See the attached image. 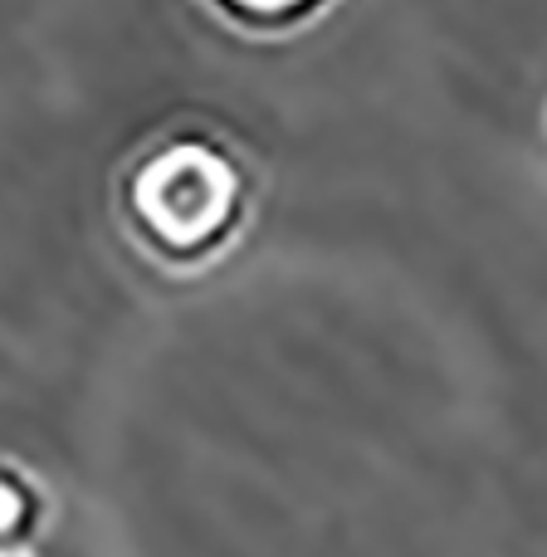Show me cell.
<instances>
[{
  "label": "cell",
  "mask_w": 547,
  "mask_h": 557,
  "mask_svg": "<svg viewBox=\"0 0 547 557\" xmlns=\"http://www.w3.org/2000/svg\"><path fill=\"white\" fill-rule=\"evenodd\" d=\"M211 5L245 29H294L313 20L327 0H211Z\"/></svg>",
  "instance_id": "3957f363"
},
{
  "label": "cell",
  "mask_w": 547,
  "mask_h": 557,
  "mask_svg": "<svg viewBox=\"0 0 547 557\" xmlns=\"http://www.w3.org/2000/svg\"><path fill=\"white\" fill-rule=\"evenodd\" d=\"M49 519V490L15 455H0V553L29 548Z\"/></svg>",
  "instance_id": "7a4b0ae2"
},
{
  "label": "cell",
  "mask_w": 547,
  "mask_h": 557,
  "mask_svg": "<svg viewBox=\"0 0 547 557\" xmlns=\"http://www.w3.org/2000/svg\"><path fill=\"white\" fill-rule=\"evenodd\" d=\"M250 211L240 157L211 137H162L127 162L117 182L123 231L166 270H201L235 245Z\"/></svg>",
  "instance_id": "6da1fadb"
},
{
  "label": "cell",
  "mask_w": 547,
  "mask_h": 557,
  "mask_svg": "<svg viewBox=\"0 0 547 557\" xmlns=\"http://www.w3.org/2000/svg\"><path fill=\"white\" fill-rule=\"evenodd\" d=\"M0 557H35V553H29V548H5Z\"/></svg>",
  "instance_id": "277c9868"
}]
</instances>
